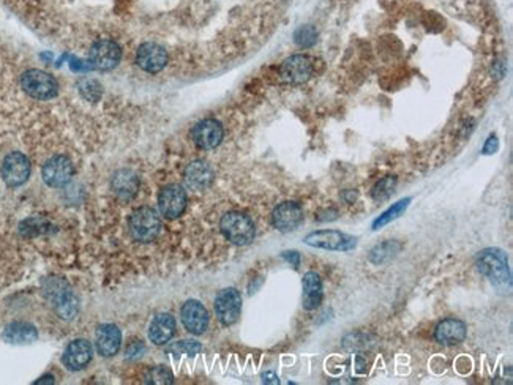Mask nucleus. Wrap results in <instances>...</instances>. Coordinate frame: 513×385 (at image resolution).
<instances>
[{
    "label": "nucleus",
    "instance_id": "nucleus-1",
    "mask_svg": "<svg viewBox=\"0 0 513 385\" xmlns=\"http://www.w3.org/2000/svg\"><path fill=\"white\" fill-rule=\"evenodd\" d=\"M477 270L488 278V281L499 291L512 288V275L507 262V255L499 248L482 250L476 257Z\"/></svg>",
    "mask_w": 513,
    "mask_h": 385
},
{
    "label": "nucleus",
    "instance_id": "nucleus-2",
    "mask_svg": "<svg viewBox=\"0 0 513 385\" xmlns=\"http://www.w3.org/2000/svg\"><path fill=\"white\" fill-rule=\"evenodd\" d=\"M219 229L231 243L245 247L255 240L256 228L248 215L242 212H228L219 221Z\"/></svg>",
    "mask_w": 513,
    "mask_h": 385
},
{
    "label": "nucleus",
    "instance_id": "nucleus-3",
    "mask_svg": "<svg viewBox=\"0 0 513 385\" xmlns=\"http://www.w3.org/2000/svg\"><path fill=\"white\" fill-rule=\"evenodd\" d=\"M46 295L56 314L64 321H73L79 313V302L71 289L61 280H52L46 286Z\"/></svg>",
    "mask_w": 513,
    "mask_h": 385
},
{
    "label": "nucleus",
    "instance_id": "nucleus-4",
    "mask_svg": "<svg viewBox=\"0 0 513 385\" xmlns=\"http://www.w3.org/2000/svg\"><path fill=\"white\" fill-rule=\"evenodd\" d=\"M131 236L139 242H153L162 232V220L152 207H139L128 218Z\"/></svg>",
    "mask_w": 513,
    "mask_h": 385
},
{
    "label": "nucleus",
    "instance_id": "nucleus-5",
    "mask_svg": "<svg viewBox=\"0 0 513 385\" xmlns=\"http://www.w3.org/2000/svg\"><path fill=\"white\" fill-rule=\"evenodd\" d=\"M21 87L25 94L35 99H51L59 94V84L49 73L42 70H28L21 76Z\"/></svg>",
    "mask_w": 513,
    "mask_h": 385
},
{
    "label": "nucleus",
    "instance_id": "nucleus-6",
    "mask_svg": "<svg viewBox=\"0 0 513 385\" xmlns=\"http://www.w3.org/2000/svg\"><path fill=\"white\" fill-rule=\"evenodd\" d=\"M305 243L313 248H321L327 251H351L357 247V238L344 234L342 231L322 229L306 236Z\"/></svg>",
    "mask_w": 513,
    "mask_h": 385
},
{
    "label": "nucleus",
    "instance_id": "nucleus-7",
    "mask_svg": "<svg viewBox=\"0 0 513 385\" xmlns=\"http://www.w3.org/2000/svg\"><path fill=\"white\" fill-rule=\"evenodd\" d=\"M121 61L122 49L114 39H99V42L93 43L89 54V63L92 65V68L109 71L114 70Z\"/></svg>",
    "mask_w": 513,
    "mask_h": 385
},
{
    "label": "nucleus",
    "instance_id": "nucleus-8",
    "mask_svg": "<svg viewBox=\"0 0 513 385\" xmlns=\"http://www.w3.org/2000/svg\"><path fill=\"white\" fill-rule=\"evenodd\" d=\"M30 169L32 168L28 157L21 154V152H11V154L4 158L0 174H2L4 182L8 187L16 188L29 181Z\"/></svg>",
    "mask_w": 513,
    "mask_h": 385
},
{
    "label": "nucleus",
    "instance_id": "nucleus-9",
    "mask_svg": "<svg viewBox=\"0 0 513 385\" xmlns=\"http://www.w3.org/2000/svg\"><path fill=\"white\" fill-rule=\"evenodd\" d=\"M73 174H75V168L68 157L65 155H56L49 158L48 161L43 164L42 177L44 183L51 188H62L66 183H70Z\"/></svg>",
    "mask_w": 513,
    "mask_h": 385
},
{
    "label": "nucleus",
    "instance_id": "nucleus-10",
    "mask_svg": "<svg viewBox=\"0 0 513 385\" xmlns=\"http://www.w3.org/2000/svg\"><path fill=\"white\" fill-rule=\"evenodd\" d=\"M169 62L168 51L158 43H143L136 51V65L145 73L157 75L163 71Z\"/></svg>",
    "mask_w": 513,
    "mask_h": 385
},
{
    "label": "nucleus",
    "instance_id": "nucleus-11",
    "mask_svg": "<svg viewBox=\"0 0 513 385\" xmlns=\"http://www.w3.org/2000/svg\"><path fill=\"white\" fill-rule=\"evenodd\" d=\"M242 311V297L236 288H226L215 298V314L223 325L236 324Z\"/></svg>",
    "mask_w": 513,
    "mask_h": 385
},
{
    "label": "nucleus",
    "instance_id": "nucleus-12",
    "mask_svg": "<svg viewBox=\"0 0 513 385\" xmlns=\"http://www.w3.org/2000/svg\"><path fill=\"white\" fill-rule=\"evenodd\" d=\"M159 214L168 220H176L186 209V191L177 183L168 185L158 195Z\"/></svg>",
    "mask_w": 513,
    "mask_h": 385
},
{
    "label": "nucleus",
    "instance_id": "nucleus-13",
    "mask_svg": "<svg viewBox=\"0 0 513 385\" xmlns=\"http://www.w3.org/2000/svg\"><path fill=\"white\" fill-rule=\"evenodd\" d=\"M303 218L302 205L294 201L278 204L272 212V224L279 232H292L298 229V226L303 223Z\"/></svg>",
    "mask_w": 513,
    "mask_h": 385
},
{
    "label": "nucleus",
    "instance_id": "nucleus-14",
    "mask_svg": "<svg viewBox=\"0 0 513 385\" xmlns=\"http://www.w3.org/2000/svg\"><path fill=\"white\" fill-rule=\"evenodd\" d=\"M224 138L223 125L215 118H204L191 130V139L199 149L212 150L222 144Z\"/></svg>",
    "mask_w": 513,
    "mask_h": 385
},
{
    "label": "nucleus",
    "instance_id": "nucleus-15",
    "mask_svg": "<svg viewBox=\"0 0 513 385\" xmlns=\"http://www.w3.org/2000/svg\"><path fill=\"white\" fill-rule=\"evenodd\" d=\"M313 75V63L310 57L296 54L286 59L279 66V76L288 84H303Z\"/></svg>",
    "mask_w": 513,
    "mask_h": 385
},
{
    "label": "nucleus",
    "instance_id": "nucleus-16",
    "mask_svg": "<svg viewBox=\"0 0 513 385\" xmlns=\"http://www.w3.org/2000/svg\"><path fill=\"white\" fill-rule=\"evenodd\" d=\"M181 319L186 331L193 335H203L209 329V313L198 300H188L181 310Z\"/></svg>",
    "mask_w": 513,
    "mask_h": 385
},
{
    "label": "nucleus",
    "instance_id": "nucleus-17",
    "mask_svg": "<svg viewBox=\"0 0 513 385\" xmlns=\"http://www.w3.org/2000/svg\"><path fill=\"white\" fill-rule=\"evenodd\" d=\"M93 357V349L92 344L87 340H79L71 341L68 346H66L65 353L62 355V362L66 369L70 371H81L92 362Z\"/></svg>",
    "mask_w": 513,
    "mask_h": 385
},
{
    "label": "nucleus",
    "instance_id": "nucleus-18",
    "mask_svg": "<svg viewBox=\"0 0 513 385\" xmlns=\"http://www.w3.org/2000/svg\"><path fill=\"white\" fill-rule=\"evenodd\" d=\"M95 344L99 355L112 357L122 348V331L116 324H102L95 331Z\"/></svg>",
    "mask_w": 513,
    "mask_h": 385
},
{
    "label": "nucleus",
    "instance_id": "nucleus-19",
    "mask_svg": "<svg viewBox=\"0 0 513 385\" xmlns=\"http://www.w3.org/2000/svg\"><path fill=\"white\" fill-rule=\"evenodd\" d=\"M213 169L210 168L209 163L196 160L186 166L185 169V185L193 191H204L207 190L212 182H213Z\"/></svg>",
    "mask_w": 513,
    "mask_h": 385
},
{
    "label": "nucleus",
    "instance_id": "nucleus-20",
    "mask_svg": "<svg viewBox=\"0 0 513 385\" xmlns=\"http://www.w3.org/2000/svg\"><path fill=\"white\" fill-rule=\"evenodd\" d=\"M435 338L437 343L444 344V346H455L464 341L466 338V324L455 317H449L436 325Z\"/></svg>",
    "mask_w": 513,
    "mask_h": 385
},
{
    "label": "nucleus",
    "instance_id": "nucleus-21",
    "mask_svg": "<svg viewBox=\"0 0 513 385\" xmlns=\"http://www.w3.org/2000/svg\"><path fill=\"white\" fill-rule=\"evenodd\" d=\"M176 334V319L174 316L169 313H159L155 317L149 327V340L157 344V346H163L168 344L171 338Z\"/></svg>",
    "mask_w": 513,
    "mask_h": 385
},
{
    "label": "nucleus",
    "instance_id": "nucleus-22",
    "mask_svg": "<svg viewBox=\"0 0 513 385\" xmlns=\"http://www.w3.org/2000/svg\"><path fill=\"white\" fill-rule=\"evenodd\" d=\"M2 338L10 344H30L38 340V330L33 324L24 321H15L8 324L4 330Z\"/></svg>",
    "mask_w": 513,
    "mask_h": 385
},
{
    "label": "nucleus",
    "instance_id": "nucleus-23",
    "mask_svg": "<svg viewBox=\"0 0 513 385\" xmlns=\"http://www.w3.org/2000/svg\"><path fill=\"white\" fill-rule=\"evenodd\" d=\"M111 188L119 197L131 199L139 190V177L131 169H119L111 178Z\"/></svg>",
    "mask_w": 513,
    "mask_h": 385
},
{
    "label": "nucleus",
    "instance_id": "nucleus-24",
    "mask_svg": "<svg viewBox=\"0 0 513 385\" xmlns=\"http://www.w3.org/2000/svg\"><path fill=\"white\" fill-rule=\"evenodd\" d=\"M302 305L306 311L316 310L322 302V281L316 271H306L303 276Z\"/></svg>",
    "mask_w": 513,
    "mask_h": 385
},
{
    "label": "nucleus",
    "instance_id": "nucleus-25",
    "mask_svg": "<svg viewBox=\"0 0 513 385\" xmlns=\"http://www.w3.org/2000/svg\"><path fill=\"white\" fill-rule=\"evenodd\" d=\"M399 251H402V243L399 242H397V240L382 242V243L376 245V247L371 250L370 262L376 264V265L385 264V262H389L390 259L395 257Z\"/></svg>",
    "mask_w": 513,
    "mask_h": 385
},
{
    "label": "nucleus",
    "instance_id": "nucleus-26",
    "mask_svg": "<svg viewBox=\"0 0 513 385\" xmlns=\"http://www.w3.org/2000/svg\"><path fill=\"white\" fill-rule=\"evenodd\" d=\"M409 204H411V197L402 199V201H398L397 204H393L390 209H387V210L384 212L382 215H379V218H376L375 223H373V229L378 231V229L384 228L385 224H389L393 220H397L398 216H402L404 214L406 209L409 207Z\"/></svg>",
    "mask_w": 513,
    "mask_h": 385
},
{
    "label": "nucleus",
    "instance_id": "nucleus-27",
    "mask_svg": "<svg viewBox=\"0 0 513 385\" xmlns=\"http://www.w3.org/2000/svg\"><path fill=\"white\" fill-rule=\"evenodd\" d=\"M398 178L395 176H387L379 181L375 187L371 190V197L375 201L381 202V201H387V199L393 195V191L397 188Z\"/></svg>",
    "mask_w": 513,
    "mask_h": 385
},
{
    "label": "nucleus",
    "instance_id": "nucleus-28",
    "mask_svg": "<svg viewBox=\"0 0 513 385\" xmlns=\"http://www.w3.org/2000/svg\"><path fill=\"white\" fill-rule=\"evenodd\" d=\"M294 42L297 46H301V48H303V49L313 48V46H315L318 42V30L315 25L306 24V25H302V28H298L294 32Z\"/></svg>",
    "mask_w": 513,
    "mask_h": 385
},
{
    "label": "nucleus",
    "instance_id": "nucleus-29",
    "mask_svg": "<svg viewBox=\"0 0 513 385\" xmlns=\"http://www.w3.org/2000/svg\"><path fill=\"white\" fill-rule=\"evenodd\" d=\"M203 350V346L201 343L198 341H193V340H182V341H177L174 344H171V346L168 348V354H172V355H196Z\"/></svg>",
    "mask_w": 513,
    "mask_h": 385
},
{
    "label": "nucleus",
    "instance_id": "nucleus-30",
    "mask_svg": "<svg viewBox=\"0 0 513 385\" xmlns=\"http://www.w3.org/2000/svg\"><path fill=\"white\" fill-rule=\"evenodd\" d=\"M79 92L84 98H87L89 102H98L99 97H102V85L97 82L95 79H84L79 84Z\"/></svg>",
    "mask_w": 513,
    "mask_h": 385
},
{
    "label": "nucleus",
    "instance_id": "nucleus-31",
    "mask_svg": "<svg viewBox=\"0 0 513 385\" xmlns=\"http://www.w3.org/2000/svg\"><path fill=\"white\" fill-rule=\"evenodd\" d=\"M147 382L149 384H159V385L172 384V382H174V376H172V373L168 368L155 367V368H152L149 371Z\"/></svg>",
    "mask_w": 513,
    "mask_h": 385
},
{
    "label": "nucleus",
    "instance_id": "nucleus-32",
    "mask_svg": "<svg viewBox=\"0 0 513 385\" xmlns=\"http://www.w3.org/2000/svg\"><path fill=\"white\" fill-rule=\"evenodd\" d=\"M144 350H145V346L143 341H139V340L133 341L128 346V349H126V358H128V360H135V358H139L144 354Z\"/></svg>",
    "mask_w": 513,
    "mask_h": 385
},
{
    "label": "nucleus",
    "instance_id": "nucleus-33",
    "mask_svg": "<svg viewBox=\"0 0 513 385\" xmlns=\"http://www.w3.org/2000/svg\"><path fill=\"white\" fill-rule=\"evenodd\" d=\"M338 218V210L337 209H322L316 214L318 221H335Z\"/></svg>",
    "mask_w": 513,
    "mask_h": 385
},
{
    "label": "nucleus",
    "instance_id": "nucleus-34",
    "mask_svg": "<svg viewBox=\"0 0 513 385\" xmlns=\"http://www.w3.org/2000/svg\"><path fill=\"white\" fill-rule=\"evenodd\" d=\"M497 149H499L497 138L495 135H491L488 139H486V142L483 145V154L485 155H493V154H496Z\"/></svg>",
    "mask_w": 513,
    "mask_h": 385
},
{
    "label": "nucleus",
    "instance_id": "nucleus-35",
    "mask_svg": "<svg viewBox=\"0 0 513 385\" xmlns=\"http://www.w3.org/2000/svg\"><path fill=\"white\" fill-rule=\"evenodd\" d=\"M282 257L284 259L286 262H289L292 267H298L301 265V255L297 253V251H284V253L282 255Z\"/></svg>",
    "mask_w": 513,
    "mask_h": 385
},
{
    "label": "nucleus",
    "instance_id": "nucleus-36",
    "mask_svg": "<svg viewBox=\"0 0 513 385\" xmlns=\"http://www.w3.org/2000/svg\"><path fill=\"white\" fill-rule=\"evenodd\" d=\"M491 75L495 76L496 79H502L504 75H505V66H504V63L502 62H495V63H493Z\"/></svg>",
    "mask_w": 513,
    "mask_h": 385
},
{
    "label": "nucleus",
    "instance_id": "nucleus-37",
    "mask_svg": "<svg viewBox=\"0 0 513 385\" xmlns=\"http://www.w3.org/2000/svg\"><path fill=\"white\" fill-rule=\"evenodd\" d=\"M262 381L265 384H279L278 376L275 373H264L262 374Z\"/></svg>",
    "mask_w": 513,
    "mask_h": 385
},
{
    "label": "nucleus",
    "instance_id": "nucleus-38",
    "mask_svg": "<svg viewBox=\"0 0 513 385\" xmlns=\"http://www.w3.org/2000/svg\"><path fill=\"white\" fill-rule=\"evenodd\" d=\"M343 199H344V201L346 202H349V204H352V202H354L356 201V199H357V192H354V191H352V190H346L344 192H343Z\"/></svg>",
    "mask_w": 513,
    "mask_h": 385
},
{
    "label": "nucleus",
    "instance_id": "nucleus-39",
    "mask_svg": "<svg viewBox=\"0 0 513 385\" xmlns=\"http://www.w3.org/2000/svg\"><path fill=\"white\" fill-rule=\"evenodd\" d=\"M54 382H56L54 381V376H52V374H46L43 377H40V379L35 381L33 384H35V385H42V384H49V385H52Z\"/></svg>",
    "mask_w": 513,
    "mask_h": 385
}]
</instances>
